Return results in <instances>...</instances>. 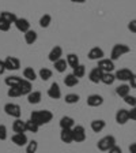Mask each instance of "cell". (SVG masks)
<instances>
[{
	"label": "cell",
	"mask_w": 136,
	"mask_h": 153,
	"mask_svg": "<svg viewBox=\"0 0 136 153\" xmlns=\"http://www.w3.org/2000/svg\"><path fill=\"white\" fill-rule=\"evenodd\" d=\"M129 92H131V86L129 85H125V83L120 85L117 89H116V93H117L120 97H123V99H124V97H127V96L129 94Z\"/></svg>",
	"instance_id": "30"
},
{
	"label": "cell",
	"mask_w": 136,
	"mask_h": 153,
	"mask_svg": "<svg viewBox=\"0 0 136 153\" xmlns=\"http://www.w3.org/2000/svg\"><path fill=\"white\" fill-rule=\"evenodd\" d=\"M12 130L15 133H25L26 131V120H22L19 118L12 123Z\"/></svg>",
	"instance_id": "23"
},
{
	"label": "cell",
	"mask_w": 136,
	"mask_h": 153,
	"mask_svg": "<svg viewBox=\"0 0 136 153\" xmlns=\"http://www.w3.org/2000/svg\"><path fill=\"white\" fill-rule=\"evenodd\" d=\"M128 29H129L132 33H135L136 34V19H132V21L128 23Z\"/></svg>",
	"instance_id": "42"
},
{
	"label": "cell",
	"mask_w": 136,
	"mask_h": 153,
	"mask_svg": "<svg viewBox=\"0 0 136 153\" xmlns=\"http://www.w3.org/2000/svg\"><path fill=\"white\" fill-rule=\"evenodd\" d=\"M38 128H40V126L35 122H33L32 119L26 120V131H29V133H38Z\"/></svg>",
	"instance_id": "33"
},
{
	"label": "cell",
	"mask_w": 136,
	"mask_h": 153,
	"mask_svg": "<svg viewBox=\"0 0 136 153\" xmlns=\"http://www.w3.org/2000/svg\"><path fill=\"white\" fill-rule=\"evenodd\" d=\"M23 78L30 81V82H34L37 79V73L34 71L33 67H26L25 70H23Z\"/></svg>",
	"instance_id": "20"
},
{
	"label": "cell",
	"mask_w": 136,
	"mask_h": 153,
	"mask_svg": "<svg viewBox=\"0 0 136 153\" xmlns=\"http://www.w3.org/2000/svg\"><path fill=\"white\" fill-rule=\"evenodd\" d=\"M131 51V48L125 44H116L113 48H112V52H110V59L112 60H118L123 55L128 53Z\"/></svg>",
	"instance_id": "2"
},
{
	"label": "cell",
	"mask_w": 136,
	"mask_h": 153,
	"mask_svg": "<svg viewBox=\"0 0 136 153\" xmlns=\"http://www.w3.org/2000/svg\"><path fill=\"white\" fill-rule=\"evenodd\" d=\"M14 25L16 26V29H18L19 32H22V33H26L30 30V22L26 18H18Z\"/></svg>",
	"instance_id": "14"
},
{
	"label": "cell",
	"mask_w": 136,
	"mask_h": 153,
	"mask_svg": "<svg viewBox=\"0 0 136 153\" xmlns=\"http://www.w3.org/2000/svg\"><path fill=\"white\" fill-rule=\"evenodd\" d=\"M102 73H112L114 70V63L112 59H101L98 60V66H97Z\"/></svg>",
	"instance_id": "7"
},
{
	"label": "cell",
	"mask_w": 136,
	"mask_h": 153,
	"mask_svg": "<svg viewBox=\"0 0 136 153\" xmlns=\"http://www.w3.org/2000/svg\"><path fill=\"white\" fill-rule=\"evenodd\" d=\"M10 27H11L10 23H7L6 21H3V19H0V32H8Z\"/></svg>",
	"instance_id": "41"
},
{
	"label": "cell",
	"mask_w": 136,
	"mask_h": 153,
	"mask_svg": "<svg viewBox=\"0 0 136 153\" xmlns=\"http://www.w3.org/2000/svg\"><path fill=\"white\" fill-rule=\"evenodd\" d=\"M48 96L51 97L52 100H59L61 97V89L59 83L57 82H53L51 86H49V89H48Z\"/></svg>",
	"instance_id": "8"
},
{
	"label": "cell",
	"mask_w": 136,
	"mask_h": 153,
	"mask_svg": "<svg viewBox=\"0 0 136 153\" xmlns=\"http://www.w3.org/2000/svg\"><path fill=\"white\" fill-rule=\"evenodd\" d=\"M128 120H129V114H128L127 109L121 108L116 112V122L118 124H125Z\"/></svg>",
	"instance_id": "15"
},
{
	"label": "cell",
	"mask_w": 136,
	"mask_h": 153,
	"mask_svg": "<svg viewBox=\"0 0 136 153\" xmlns=\"http://www.w3.org/2000/svg\"><path fill=\"white\" fill-rule=\"evenodd\" d=\"M74 75L79 79V78H83L85 76V74H86V67L83 66V64H79V66H76L75 68H74Z\"/></svg>",
	"instance_id": "35"
},
{
	"label": "cell",
	"mask_w": 136,
	"mask_h": 153,
	"mask_svg": "<svg viewBox=\"0 0 136 153\" xmlns=\"http://www.w3.org/2000/svg\"><path fill=\"white\" fill-rule=\"evenodd\" d=\"M80 100L79 94H76V93H68V94H65V97H64V101L67 102V104H76V102Z\"/></svg>",
	"instance_id": "31"
},
{
	"label": "cell",
	"mask_w": 136,
	"mask_h": 153,
	"mask_svg": "<svg viewBox=\"0 0 136 153\" xmlns=\"http://www.w3.org/2000/svg\"><path fill=\"white\" fill-rule=\"evenodd\" d=\"M65 62H67V64L70 67H72V68H75L76 66H79V56L76 53H68L67 55V59H65Z\"/></svg>",
	"instance_id": "24"
},
{
	"label": "cell",
	"mask_w": 136,
	"mask_h": 153,
	"mask_svg": "<svg viewBox=\"0 0 136 153\" xmlns=\"http://www.w3.org/2000/svg\"><path fill=\"white\" fill-rule=\"evenodd\" d=\"M52 70H49V68H41L40 70V73H38V75H40V78H41L42 81H48L49 78H52Z\"/></svg>",
	"instance_id": "37"
},
{
	"label": "cell",
	"mask_w": 136,
	"mask_h": 153,
	"mask_svg": "<svg viewBox=\"0 0 136 153\" xmlns=\"http://www.w3.org/2000/svg\"><path fill=\"white\" fill-rule=\"evenodd\" d=\"M74 126H75V120H74V118H71V116H63V118L60 119L61 130H63V128H74Z\"/></svg>",
	"instance_id": "21"
},
{
	"label": "cell",
	"mask_w": 136,
	"mask_h": 153,
	"mask_svg": "<svg viewBox=\"0 0 136 153\" xmlns=\"http://www.w3.org/2000/svg\"><path fill=\"white\" fill-rule=\"evenodd\" d=\"M53 64H54V70H56L57 73H65L67 67H68L65 59H63V57H61V59H59V60H56Z\"/></svg>",
	"instance_id": "28"
},
{
	"label": "cell",
	"mask_w": 136,
	"mask_h": 153,
	"mask_svg": "<svg viewBox=\"0 0 136 153\" xmlns=\"http://www.w3.org/2000/svg\"><path fill=\"white\" fill-rule=\"evenodd\" d=\"M7 140V127L4 124H0V141Z\"/></svg>",
	"instance_id": "40"
},
{
	"label": "cell",
	"mask_w": 136,
	"mask_h": 153,
	"mask_svg": "<svg viewBox=\"0 0 136 153\" xmlns=\"http://www.w3.org/2000/svg\"><path fill=\"white\" fill-rule=\"evenodd\" d=\"M4 64H6V70L10 71H16L21 68V62L15 56H7L4 59Z\"/></svg>",
	"instance_id": "6"
},
{
	"label": "cell",
	"mask_w": 136,
	"mask_h": 153,
	"mask_svg": "<svg viewBox=\"0 0 136 153\" xmlns=\"http://www.w3.org/2000/svg\"><path fill=\"white\" fill-rule=\"evenodd\" d=\"M90 126H91V130L94 131V133H101V131L105 128L106 123H105V120H102V119H95V120L91 122Z\"/></svg>",
	"instance_id": "22"
},
{
	"label": "cell",
	"mask_w": 136,
	"mask_h": 153,
	"mask_svg": "<svg viewBox=\"0 0 136 153\" xmlns=\"http://www.w3.org/2000/svg\"><path fill=\"white\" fill-rule=\"evenodd\" d=\"M114 145H116V138H114L113 135H106V137L101 138V140L97 142V148H98L101 152H108Z\"/></svg>",
	"instance_id": "3"
},
{
	"label": "cell",
	"mask_w": 136,
	"mask_h": 153,
	"mask_svg": "<svg viewBox=\"0 0 136 153\" xmlns=\"http://www.w3.org/2000/svg\"><path fill=\"white\" fill-rule=\"evenodd\" d=\"M129 86L131 88H133V89H136V75L133 74L132 76H131V79H129Z\"/></svg>",
	"instance_id": "45"
},
{
	"label": "cell",
	"mask_w": 136,
	"mask_h": 153,
	"mask_svg": "<svg viewBox=\"0 0 136 153\" xmlns=\"http://www.w3.org/2000/svg\"><path fill=\"white\" fill-rule=\"evenodd\" d=\"M0 19L6 21V22H7V23H10V25H12V23H15V21L18 19V16L15 15V13H10V11H3V13H0Z\"/></svg>",
	"instance_id": "19"
},
{
	"label": "cell",
	"mask_w": 136,
	"mask_h": 153,
	"mask_svg": "<svg viewBox=\"0 0 136 153\" xmlns=\"http://www.w3.org/2000/svg\"><path fill=\"white\" fill-rule=\"evenodd\" d=\"M7 94H8V97H11V99H16V97H21L22 93H21V89H19L18 86H12V88L8 89Z\"/></svg>",
	"instance_id": "36"
},
{
	"label": "cell",
	"mask_w": 136,
	"mask_h": 153,
	"mask_svg": "<svg viewBox=\"0 0 136 153\" xmlns=\"http://www.w3.org/2000/svg\"><path fill=\"white\" fill-rule=\"evenodd\" d=\"M41 99H42L41 92H37V90L27 94V101L30 102V104H38V102L41 101Z\"/></svg>",
	"instance_id": "26"
},
{
	"label": "cell",
	"mask_w": 136,
	"mask_h": 153,
	"mask_svg": "<svg viewBox=\"0 0 136 153\" xmlns=\"http://www.w3.org/2000/svg\"><path fill=\"white\" fill-rule=\"evenodd\" d=\"M104 104V97L99 94H90L89 97H87V105L89 107H93V108H95V107H99V105Z\"/></svg>",
	"instance_id": "13"
},
{
	"label": "cell",
	"mask_w": 136,
	"mask_h": 153,
	"mask_svg": "<svg viewBox=\"0 0 136 153\" xmlns=\"http://www.w3.org/2000/svg\"><path fill=\"white\" fill-rule=\"evenodd\" d=\"M30 119L38 124V126H44L48 124L53 119V114L48 109H41V111H33L30 115Z\"/></svg>",
	"instance_id": "1"
},
{
	"label": "cell",
	"mask_w": 136,
	"mask_h": 153,
	"mask_svg": "<svg viewBox=\"0 0 136 153\" xmlns=\"http://www.w3.org/2000/svg\"><path fill=\"white\" fill-rule=\"evenodd\" d=\"M52 22V16L49 15V14H44V15L40 18V26H41L42 29H46L48 26L51 25Z\"/></svg>",
	"instance_id": "34"
},
{
	"label": "cell",
	"mask_w": 136,
	"mask_h": 153,
	"mask_svg": "<svg viewBox=\"0 0 136 153\" xmlns=\"http://www.w3.org/2000/svg\"><path fill=\"white\" fill-rule=\"evenodd\" d=\"M37 32H34V30H29V32H26L25 33V41H26V44H29V45H33L35 41H37Z\"/></svg>",
	"instance_id": "25"
},
{
	"label": "cell",
	"mask_w": 136,
	"mask_h": 153,
	"mask_svg": "<svg viewBox=\"0 0 136 153\" xmlns=\"http://www.w3.org/2000/svg\"><path fill=\"white\" fill-rule=\"evenodd\" d=\"M18 88L21 89V93H22V96H27L29 93L33 92V86H32V82L27 79H22L21 81V83L18 85Z\"/></svg>",
	"instance_id": "17"
},
{
	"label": "cell",
	"mask_w": 136,
	"mask_h": 153,
	"mask_svg": "<svg viewBox=\"0 0 136 153\" xmlns=\"http://www.w3.org/2000/svg\"><path fill=\"white\" fill-rule=\"evenodd\" d=\"M64 83H65L68 88H74V86H76L79 83V79H78L74 74H68V75H65V78H64Z\"/></svg>",
	"instance_id": "29"
},
{
	"label": "cell",
	"mask_w": 136,
	"mask_h": 153,
	"mask_svg": "<svg viewBox=\"0 0 136 153\" xmlns=\"http://www.w3.org/2000/svg\"><path fill=\"white\" fill-rule=\"evenodd\" d=\"M72 137H74V142H83L86 140V130L83 126L76 124L72 128Z\"/></svg>",
	"instance_id": "5"
},
{
	"label": "cell",
	"mask_w": 136,
	"mask_h": 153,
	"mask_svg": "<svg viewBox=\"0 0 136 153\" xmlns=\"http://www.w3.org/2000/svg\"><path fill=\"white\" fill-rule=\"evenodd\" d=\"M11 140H12V142L15 143L16 146H26L29 142V140H27L25 133H15Z\"/></svg>",
	"instance_id": "10"
},
{
	"label": "cell",
	"mask_w": 136,
	"mask_h": 153,
	"mask_svg": "<svg viewBox=\"0 0 136 153\" xmlns=\"http://www.w3.org/2000/svg\"><path fill=\"white\" fill-rule=\"evenodd\" d=\"M61 56H63V48L59 47V45H54V47L51 49L49 55H48V59H49L52 63H54L56 60L61 59Z\"/></svg>",
	"instance_id": "9"
},
{
	"label": "cell",
	"mask_w": 136,
	"mask_h": 153,
	"mask_svg": "<svg viewBox=\"0 0 136 153\" xmlns=\"http://www.w3.org/2000/svg\"><path fill=\"white\" fill-rule=\"evenodd\" d=\"M132 75H133V73L129 70V68H121V70H118L117 73L114 74L116 79L123 81V82H125V81H129Z\"/></svg>",
	"instance_id": "12"
},
{
	"label": "cell",
	"mask_w": 136,
	"mask_h": 153,
	"mask_svg": "<svg viewBox=\"0 0 136 153\" xmlns=\"http://www.w3.org/2000/svg\"><path fill=\"white\" fill-rule=\"evenodd\" d=\"M129 153H136V142L129 145Z\"/></svg>",
	"instance_id": "47"
},
{
	"label": "cell",
	"mask_w": 136,
	"mask_h": 153,
	"mask_svg": "<svg viewBox=\"0 0 136 153\" xmlns=\"http://www.w3.org/2000/svg\"><path fill=\"white\" fill-rule=\"evenodd\" d=\"M4 112H6L8 116L15 118V119H19L21 115H22L21 107H19L18 104H15V102H7V104L4 105Z\"/></svg>",
	"instance_id": "4"
},
{
	"label": "cell",
	"mask_w": 136,
	"mask_h": 153,
	"mask_svg": "<svg viewBox=\"0 0 136 153\" xmlns=\"http://www.w3.org/2000/svg\"><path fill=\"white\" fill-rule=\"evenodd\" d=\"M102 75H104V73L99 70L98 67H94V68L89 73V79L93 83H99L102 79Z\"/></svg>",
	"instance_id": "16"
},
{
	"label": "cell",
	"mask_w": 136,
	"mask_h": 153,
	"mask_svg": "<svg viewBox=\"0 0 136 153\" xmlns=\"http://www.w3.org/2000/svg\"><path fill=\"white\" fill-rule=\"evenodd\" d=\"M71 1H74V3H85L86 0H71Z\"/></svg>",
	"instance_id": "48"
},
{
	"label": "cell",
	"mask_w": 136,
	"mask_h": 153,
	"mask_svg": "<svg viewBox=\"0 0 136 153\" xmlns=\"http://www.w3.org/2000/svg\"><path fill=\"white\" fill-rule=\"evenodd\" d=\"M4 71H6V64H4V60H0V75H3Z\"/></svg>",
	"instance_id": "46"
},
{
	"label": "cell",
	"mask_w": 136,
	"mask_h": 153,
	"mask_svg": "<svg viewBox=\"0 0 136 153\" xmlns=\"http://www.w3.org/2000/svg\"><path fill=\"white\" fill-rule=\"evenodd\" d=\"M60 140L64 143H71L74 142V137H72V128H63L60 133Z\"/></svg>",
	"instance_id": "18"
},
{
	"label": "cell",
	"mask_w": 136,
	"mask_h": 153,
	"mask_svg": "<svg viewBox=\"0 0 136 153\" xmlns=\"http://www.w3.org/2000/svg\"><path fill=\"white\" fill-rule=\"evenodd\" d=\"M21 81H22L21 76L10 75V76H7L6 79H4V82H6V85L8 86V88H12V86H18L19 83H21Z\"/></svg>",
	"instance_id": "27"
},
{
	"label": "cell",
	"mask_w": 136,
	"mask_h": 153,
	"mask_svg": "<svg viewBox=\"0 0 136 153\" xmlns=\"http://www.w3.org/2000/svg\"><path fill=\"white\" fill-rule=\"evenodd\" d=\"M114 81H116V76H114V74H112V73H104L101 82L105 83V85H112Z\"/></svg>",
	"instance_id": "32"
},
{
	"label": "cell",
	"mask_w": 136,
	"mask_h": 153,
	"mask_svg": "<svg viewBox=\"0 0 136 153\" xmlns=\"http://www.w3.org/2000/svg\"><path fill=\"white\" fill-rule=\"evenodd\" d=\"M108 152L109 153H123V149H121L120 146H117V145H114V146L112 148V149H109Z\"/></svg>",
	"instance_id": "44"
},
{
	"label": "cell",
	"mask_w": 136,
	"mask_h": 153,
	"mask_svg": "<svg viewBox=\"0 0 136 153\" xmlns=\"http://www.w3.org/2000/svg\"><path fill=\"white\" fill-rule=\"evenodd\" d=\"M38 150V142L37 141H30L26 145V153H35Z\"/></svg>",
	"instance_id": "38"
},
{
	"label": "cell",
	"mask_w": 136,
	"mask_h": 153,
	"mask_svg": "<svg viewBox=\"0 0 136 153\" xmlns=\"http://www.w3.org/2000/svg\"><path fill=\"white\" fill-rule=\"evenodd\" d=\"M87 56H89L90 60H101V59H104L105 53H104V51H102V48L94 47L89 51V55H87Z\"/></svg>",
	"instance_id": "11"
},
{
	"label": "cell",
	"mask_w": 136,
	"mask_h": 153,
	"mask_svg": "<svg viewBox=\"0 0 136 153\" xmlns=\"http://www.w3.org/2000/svg\"><path fill=\"white\" fill-rule=\"evenodd\" d=\"M124 101L127 102L128 105H131V108H132V107H136V97L135 96L128 94L127 97H124Z\"/></svg>",
	"instance_id": "39"
},
{
	"label": "cell",
	"mask_w": 136,
	"mask_h": 153,
	"mask_svg": "<svg viewBox=\"0 0 136 153\" xmlns=\"http://www.w3.org/2000/svg\"><path fill=\"white\" fill-rule=\"evenodd\" d=\"M128 114H129V119L136 120V107H132V108H131V111H128Z\"/></svg>",
	"instance_id": "43"
}]
</instances>
